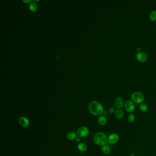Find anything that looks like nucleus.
I'll return each mask as SVG.
<instances>
[{
  "instance_id": "f257e3e1",
  "label": "nucleus",
  "mask_w": 156,
  "mask_h": 156,
  "mask_svg": "<svg viewBox=\"0 0 156 156\" xmlns=\"http://www.w3.org/2000/svg\"><path fill=\"white\" fill-rule=\"evenodd\" d=\"M88 109L90 113L93 116H100L103 111V105L97 101H93L90 102L88 105Z\"/></svg>"
},
{
  "instance_id": "f03ea898",
  "label": "nucleus",
  "mask_w": 156,
  "mask_h": 156,
  "mask_svg": "<svg viewBox=\"0 0 156 156\" xmlns=\"http://www.w3.org/2000/svg\"><path fill=\"white\" fill-rule=\"evenodd\" d=\"M93 141L98 146L105 145L108 142V137L104 133L98 132L93 136Z\"/></svg>"
},
{
  "instance_id": "7ed1b4c3",
  "label": "nucleus",
  "mask_w": 156,
  "mask_h": 156,
  "mask_svg": "<svg viewBox=\"0 0 156 156\" xmlns=\"http://www.w3.org/2000/svg\"><path fill=\"white\" fill-rule=\"evenodd\" d=\"M132 101L136 104H141L144 100V95L139 92H136L131 96Z\"/></svg>"
},
{
  "instance_id": "20e7f679",
  "label": "nucleus",
  "mask_w": 156,
  "mask_h": 156,
  "mask_svg": "<svg viewBox=\"0 0 156 156\" xmlns=\"http://www.w3.org/2000/svg\"><path fill=\"white\" fill-rule=\"evenodd\" d=\"M125 108L126 110L130 113H132L136 109L135 103L130 100H128L125 102Z\"/></svg>"
},
{
  "instance_id": "39448f33",
  "label": "nucleus",
  "mask_w": 156,
  "mask_h": 156,
  "mask_svg": "<svg viewBox=\"0 0 156 156\" xmlns=\"http://www.w3.org/2000/svg\"><path fill=\"white\" fill-rule=\"evenodd\" d=\"M89 133V129L86 126H81L77 130V135L81 138L87 136Z\"/></svg>"
},
{
  "instance_id": "423d86ee",
  "label": "nucleus",
  "mask_w": 156,
  "mask_h": 156,
  "mask_svg": "<svg viewBox=\"0 0 156 156\" xmlns=\"http://www.w3.org/2000/svg\"><path fill=\"white\" fill-rule=\"evenodd\" d=\"M120 139V136L117 133H112L108 137V142L110 144L117 143Z\"/></svg>"
},
{
  "instance_id": "0eeeda50",
  "label": "nucleus",
  "mask_w": 156,
  "mask_h": 156,
  "mask_svg": "<svg viewBox=\"0 0 156 156\" xmlns=\"http://www.w3.org/2000/svg\"><path fill=\"white\" fill-rule=\"evenodd\" d=\"M125 102L124 99L121 97H117L114 102V106L118 109H121L125 106Z\"/></svg>"
},
{
  "instance_id": "6e6552de",
  "label": "nucleus",
  "mask_w": 156,
  "mask_h": 156,
  "mask_svg": "<svg viewBox=\"0 0 156 156\" xmlns=\"http://www.w3.org/2000/svg\"><path fill=\"white\" fill-rule=\"evenodd\" d=\"M136 58L139 61L141 62H143L147 60V55L146 53L139 52L136 55Z\"/></svg>"
},
{
  "instance_id": "1a4fd4ad",
  "label": "nucleus",
  "mask_w": 156,
  "mask_h": 156,
  "mask_svg": "<svg viewBox=\"0 0 156 156\" xmlns=\"http://www.w3.org/2000/svg\"><path fill=\"white\" fill-rule=\"evenodd\" d=\"M19 123L21 126L23 127H28L30 121L27 118L25 117H21L19 120Z\"/></svg>"
},
{
  "instance_id": "9d476101",
  "label": "nucleus",
  "mask_w": 156,
  "mask_h": 156,
  "mask_svg": "<svg viewBox=\"0 0 156 156\" xmlns=\"http://www.w3.org/2000/svg\"><path fill=\"white\" fill-rule=\"evenodd\" d=\"M107 119L105 116H104L103 115H101L99 116L98 118V123L101 126H104L107 123Z\"/></svg>"
},
{
  "instance_id": "9b49d317",
  "label": "nucleus",
  "mask_w": 156,
  "mask_h": 156,
  "mask_svg": "<svg viewBox=\"0 0 156 156\" xmlns=\"http://www.w3.org/2000/svg\"><path fill=\"white\" fill-rule=\"evenodd\" d=\"M114 116L118 119H120L123 117L124 116V111L121 109H118L116 110Z\"/></svg>"
},
{
  "instance_id": "f8f14e48",
  "label": "nucleus",
  "mask_w": 156,
  "mask_h": 156,
  "mask_svg": "<svg viewBox=\"0 0 156 156\" xmlns=\"http://www.w3.org/2000/svg\"><path fill=\"white\" fill-rule=\"evenodd\" d=\"M77 134L74 132H70L68 133L67 135V138L70 141L75 140L77 138Z\"/></svg>"
},
{
  "instance_id": "ddd939ff",
  "label": "nucleus",
  "mask_w": 156,
  "mask_h": 156,
  "mask_svg": "<svg viewBox=\"0 0 156 156\" xmlns=\"http://www.w3.org/2000/svg\"><path fill=\"white\" fill-rule=\"evenodd\" d=\"M78 149L81 152H84L87 150V146L84 143L81 142L77 146Z\"/></svg>"
},
{
  "instance_id": "4468645a",
  "label": "nucleus",
  "mask_w": 156,
  "mask_h": 156,
  "mask_svg": "<svg viewBox=\"0 0 156 156\" xmlns=\"http://www.w3.org/2000/svg\"><path fill=\"white\" fill-rule=\"evenodd\" d=\"M102 152H103V154H104L105 155H108L110 153L111 149H110V148L109 146L107 145H105L102 146Z\"/></svg>"
},
{
  "instance_id": "2eb2a0df",
  "label": "nucleus",
  "mask_w": 156,
  "mask_h": 156,
  "mask_svg": "<svg viewBox=\"0 0 156 156\" xmlns=\"http://www.w3.org/2000/svg\"><path fill=\"white\" fill-rule=\"evenodd\" d=\"M139 109L140 111L142 112H146L148 110V106L145 103H141L139 105Z\"/></svg>"
},
{
  "instance_id": "dca6fc26",
  "label": "nucleus",
  "mask_w": 156,
  "mask_h": 156,
  "mask_svg": "<svg viewBox=\"0 0 156 156\" xmlns=\"http://www.w3.org/2000/svg\"><path fill=\"white\" fill-rule=\"evenodd\" d=\"M136 119L135 116L133 113H130L128 116V120L130 123H133Z\"/></svg>"
},
{
  "instance_id": "f3484780",
  "label": "nucleus",
  "mask_w": 156,
  "mask_h": 156,
  "mask_svg": "<svg viewBox=\"0 0 156 156\" xmlns=\"http://www.w3.org/2000/svg\"><path fill=\"white\" fill-rule=\"evenodd\" d=\"M29 9L32 12H35L37 9V6L36 4H35V3H31L29 5Z\"/></svg>"
},
{
  "instance_id": "a211bd4d",
  "label": "nucleus",
  "mask_w": 156,
  "mask_h": 156,
  "mask_svg": "<svg viewBox=\"0 0 156 156\" xmlns=\"http://www.w3.org/2000/svg\"><path fill=\"white\" fill-rule=\"evenodd\" d=\"M150 19L152 21H154L156 20V10H154L152 11L150 13Z\"/></svg>"
},
{
  "instance_id": "6ab92c4d",
  "label": "nucleus",
  "mask_w": 156,
  "mask_h": 156,
  "mask_svg": "<svg viewBox=\"0 0 156 156\" xmlns=\"http://www.w3.org/2000/svg\"><path fill=\"white\" fill-rule=\"evenodd\" d=\"M116 111V108L114 107H110L108 110V113L110 114L115 113Z\"/></svg>"
},
{
  "instance_id": "aec40b11",
  "label": "nucleus",
  "mask_w": 156,
  "mask_h": 156,
  "mask_svg": "<svg viewBox=\"0 0 156 156\" xmlns=\"http://www.w3.org/2000/svg\"><path fill=\"white\" fill-rule=\"evenodd\" d=\"M108 112L106 111V110H103V111L102 113V115L104 116H107L108 115Z\"/></svg>"
},
{
  "instance_id": "412c9836",
  "label": "nucleus",
  "mask_w": 156,
  "mask_h": 156,
  "mask_svg": "<svg viewBox=\"0 0 156 156\" xmlns=\"http://www.w3.org/2000/svg\"><path fill=\"white\" fill-rule=\"evenodd\" d=\"M76 142H80L81 141V137H80L79 136H78L77 137L76 139Z\"/></svg>"
},
{
  "instance_id": "4be33fe9",
  "label": "nucleus",
  "mask_w": 156,
  "mask_h": 156,
  "mask_svg": "<svg viewBox=\"0 0 156 156\" xmlns=\"http://www.w3.org/2000/svg\"><path fill=\"white\" fill-rule=\"evenodd\" d=\"M23 2H26V3H28V2H30L31 1H30V0H28V1H23Z\"/></svg>"
},
{
  "instance_id": "5701e85b",
  "label": "nucleus",
  "mask_w": 156,
  "mask_h": 156,
  "mask_svg": "<svg viewBox=\"0 0 156 156\" xmlns=\"http://www.w3.org/2000/svg\"><path fill=\"white\" fill-rule=\"evenodd\" d=\"M134 155H135V154H134V153H132L130 154V156H134Z\"/></svg>"
}]
</instances>
